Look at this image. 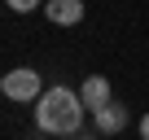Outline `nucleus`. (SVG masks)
Returning a JSON list of instances; mask_svg holds the SVG:
<instances>
[{
  "label": "nucleus",
  "instance_id": "f257e3e1",
  "mask_svg": "<svg viewBox=\"0 0 149 140\" xmlns=\"http://www.w3.org/2000/svg\"><path fill=\"white\" fill-rule=\"evenodd\" d=\"M84 114L88 110H84L79 92H70V88H48L35 101V127L48 131V136H79Z\"/></svg>",
  "mask_w": 149,
  "mask_h": 140
},
{
  "label": "nucleus",
  "instance_id": "f03ea898",
  "mask_svg": "<svg viewBox=\"0 0 149 140\" xmlns=\"http://www.w3.org/2000/svg\"><path fill=\"white\" fill-rule=\"evenodd\" d=\"M0 92H5L9 101H40L48 88L40 83V70H31V66H18V70H9V75H0Z\"/></svg>",
  "mask_w": 149,
  "mask_h": 140
},
{
  "label": "nucleus",
  "instance_id": "7ed1b4c3",
  "mask_svg": "<svg viewBox=\"0 0 149 140\" xmlns=\"http://www.w3.org/2000/svg\"><path fill=\"white\" fill-rule=\"evenodd\" d=\"M79 101H84V110H92V114L105 110V105L114 101V96H110V79H105V75H88L84 88H79Z\"/></svg>",
  "mask_w": 149,
  "mask_h": 140
},
{
  "label": "nucleus",
  "instance_id": "20e7f679",
  "mask_svg": "<svg viewBox=\"0 0 149 140\" xmlns=\"http://www.w3.org/2000/svg\"><path fill=\"white\" fill-rule=\"evenodd\" d=\"M44 18L53 26H74L84 22V0H44Z\"/></svg>",
  "mask_w": 149,
  "mask_h": 140
},
{
  "label": "nucleus",
  "instance_id": "39448f33",
  "mask_svg": "<svg viewBox=\"0 0 149 140\" xmlns=\"http://www.w3.org/2000/svg\"><path fill=\"white\" fill-rule=\"evenodd\" d=\"M92 127H97L101 136H118V131L127 127V105H118V101H110L105 110H97V114H92Z\"/></svg>",
  "mask_w": 149,
  "mask_h": 140
},
{
  "label": "nucleus",
  "instance_id": "423d86ee",
  "mask_svg": "<svg viewBox=\"0 0 149 140\" xmlns=\"http://www.w3.org/2000/svg\"><path fill=\"white\" fill-rule=\"evenodd\" d=\"M5 5L13 9V13H31V9H40L44 0H5Z\"/></svg>",
  "mask_w": 149,
  "mask_h": 140
},
{
  "label": "nucleus",
  "instance_id": "0eeeda50",
  "mask_svg": "<svg viewBox=\"0 0 149 140\" xmlns=\"http://www.w3.org/2000/svg\"><path fill=\"white\" fill-rule=\"evenodd\" d=\"M140 140H149V114L140 118Z\"/></svg>",
  "mask_w": 149,
  "mask_h": 140
}]
</instances>
